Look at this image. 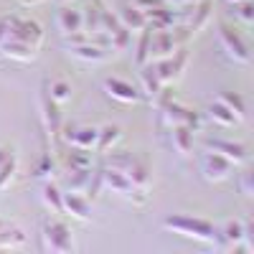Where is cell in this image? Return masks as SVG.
Segmentation results:
<instances>
[{"instance_id": "cell-1", "label": "cell", "mask_w": 254, "mask_h": 254, "mask_svg": "<svg viewBox=\"0 0 254 254\" xmlns=\"http://www.w3.org/2000/svg\"><path fill=\"white\" fill-rule=\"evenodd\" d=\"M163 229H165V231H173V234H178V237L201 242V244H214L219 226L211 221V219H203V216L173 214V216L163 219Z\"/></svg>"}, {"instance_id": "cell-2", "label": "cell", "mask_w": 254, "mask_h": 254, "mask_svg": "<svg viewBox=\"0 0 254 254\" xmlns=\"http://www.w3.org/2000/svg\"><path fill=\"white\" fill-rule=\"evenodd\" d=\"M41 249L49 254H74L76 242L71 226L56 216H46L41 221Z\"/></svg>"}, {"instance_id": "cell-3", "label": "cell", "mask_w": 254, "mask_h": 254, "mask_svg": "<svg viewBox=\"0 0 254 254\" xmlns=\"http://www.w3.org/2000/svg\"><path fill=\"white\" fill-rule=\"evenodd\" d=\"M104 165L115 168V171L125 173L140 190H150V181H153V171L147 165L145 158H137L135 153H107L104 155Z\"/></svg>"}, {"instance_id": "cell-4", "label": "cell", "mask_w": 254, "mask_h": 254, "mask_svg": "<svg viewBox=\"0 0 254 254\" xmlns=\"http://www.w3.org/2000/svg\"><path fill=\"white\" fill-rule=\"evenodd\" d=\"M99 178H102V190H110V193L130 201L132 206H145L147 203V190H140L125 173L115 171V168L102 165L99 168Z\"/></svg>"}, {"instance_id": "cell-5", "label": "cell", "mask_w": 254, "mask_h": 254, "mask_svg": "<svg viewBox=\"0 0 254 254\" xmlns=\"http://www.w3.org/2000/svg\"><path fill=\"white\" fill-rule=\"evenodd\" d=\"M190 36L183 26L168 28V31H150V44H147V61H160L176 54L181 46L190 44Z\"/></svg>"}, {"instance_id": "cell-6", "label": "cell", "mask_w": 254, "mask_h": 254, "mask_svg": "<svg viewBox=\"0 0 254 254\" xmlns=\"http://www.w3.org/2000/svg\"><path fill=\"white\" fill-rule=\"evenodd\" d=\"M219 46L229 61L239 64V66H249L252 64V44L237 26L226 23V20L219 23Z\"/></svg>"}, {"instance_id": "cell-7", "label": "cell", "mask_w": 254, "mask_h": 254, "mask_svg": "<svg viewBox=\"0 0 254 254\" xmlns=\"http://www.w3.org/2000/svg\"><path fill=\"white\" fill-rule=\"evenodd\" d=\"M38 117H41V125H44V135H46V142L49 145H56L59 137H61V127H64V115H61V104H56L49 92H46V81L41 84L38 89Z\"/></svg>"}, {"instance_id": "cell-8", "label": "cell", "mask_w": 254, "mask_h": 254, "mask_svg": "<svg viewBox=\"0 0 254 254\" xmlns=\"http://www.w3.org/2000/svg\"><path fill=\"white\" fill-rule=\"evenodd\" d=\"M158 115H160V125H163V127L186 125V127H190L193 132H198L201 125H203V115H201V112L186 107V104H181V102H176V99H168L163 107L158 110Z\"/></svg>"}, {"instance_id": "cell-9", "label": "cell", "mask_w": 254, "mask_h": 254, "mask_svg": "<svg viewBox=\"0 0 254 254\" xmlns=\"http://www.w3.org/2000/svg\"><path fill=\"white\" fill-rule=\"evenodd\" d=\"M64 46H66V54L71 59H76L81 64H104V61L112 56V51H107L104 46L89 41L84 33L71 36V38H64Z\"/></svg>"}, {"instance_id": "cell-10", "label": "cell", "mask_w": 254, "mask_h": 254, "mask_svg": "<svg viewBox=\"0 0 254 254\" xmlns=\"http://www.w3.org/2000/svg\"><path fill=\"white\" fill-rule=\"evenodd\" d=\"M188 61H190V49L188 46H181L176 54H171L168 59H160V61H153L155 66V74L158 79L165 84V87H173L178 84L188 69Z\"/></svg>"}, {"instance_id": "cell-11", "label": "cell", "mask_w": 254, "mask_h": 254, "mask_svg": "<svg viewBox=\"0 0 254 254\" xmlns=\"http://www.w3.org/2000/svg\"><path fill=\"white\" fill-rule=\"evenodd\" d=\"M211 15H214V0H201V3H193V5H183L181 8V26L190 36H198L208 26Z\"/></svg>"}, {"instance_id": "cell-12", "label": "cell", "mask_w": 254, "mask_h": 254, "mask_svg": "<svg viewBox=\"0 0 254 254\" xmlns=\"http://www.w3.org/2000/svg\"><path fill=\"white\" fill-rule=\"evenodd\" d=\"M234 171H237V165L231 163L229 158L214 153V150H206V153L201 155V173H203V178H206L208 183H221V181H226Z\"/></svg>"}, {"instance_id": "cell-13", "label": "cell", "mask_w": 254, "mask_h": 254, "mask_svg": "<svg viewBox=\"0 0 254 254\" xmlns=\"http://www.w3.org/2000/svg\"><path fill=\"white\" fill-rule=\"evenodd\" d=\"M97 130L99 127H92V125H64L59 140H64L69 147H79V150H92L94 153Z\"/></svg>"}, {"instance_id": "cell-14", "label": "cell", "mask_w": 254, "mask_h": 254, "mask_svg": "<svg viewBox=\"0 0 254 254\" xmlns=\"http://www.w3.org/2000/svg\"><path fill=\"white\" fill-rule=\"evenodd\" d=\"M104 94H107L110 99L120 102V104H137L142 102V92L135 87V84H130L127 79H120V76H107L102 84Z\"/></svg>"}, {"instance_id": "cell-15", "label": "cell", "mask_w": 254, "mask_h": 254, "mask_svg": "<svg viewBox=\"0 0 254 254\" xmlns=\"http://www.w3.org/2000/svg\"><path fill=\"white\" fill-rule=\"evenodd\" d=\"M203 145H206V150H214V153L229 158L237 168L244 165V163H249V145H244V142L224 140V137H208Z\"/></svg>"}, {"instance_id": "cell-16", "label": "cell", "mask_w": 254, "mask_h": 254, "mask_svg": "<svg viewBox=\"0 0 254 254\" xmlns=\"http://www.w3.org/2000/svg\"><path fill=\"white\" fill-rule=\"evenodd\" d=\"M147 18V28L150 31H168L181 26V8H171V5H155L150 10H145Z\"/></svg>"}, {"instance_id": "cell-17", "label": "cell", "mask_w": 254, "mask_h": 254, "mask_svg": "<svg viewBox=\"0 0 254 254\" xmlns=\"http://www.w3.org/2000/svg\"><path fill=\"white\" fill-rule=\"evenodd\" d=\"M64 216L87 224L92 219V201L79 190H64Z\"/></svg>"}, {"instance_id": "cell-18", "label": "cell", "mask_w": 254, "mask_h": 254, "mask_svg": "<svg viewBox=\"0 0 254 254\" xmlns=\"http://www.w3.org/2000/svg\"><path fill=\"white\" fill-rule=\"evenodd\" d=\"M168 130V142H171L173 153L178 158H190L193 155V130L186 125H173V127H165Z\"/></svg>"}, {"instance_id": "cell-19", "label": "cell", "mask_w": 254, "mask_h": 254, "mask_svg": "<svg viewBox=\"0 0 254 254\" xmlns=\"http://www.w3.org/2000/svg\"><path fill=\"white\" fill-rule=\"evenodd\" d=\"M137 71H140V92H142V99H147V102L153 104L155 97L163 92L165 84L158 79L153 61H147V64H142V66H137Z\"/></svg>"}, {"instance_id": "cell-20", "label": "cell", "mask_w": 254, "mask_h": 254, "mask_svg": "<svg viewBox=\"0 0 254 254\" xmlns=\"http://www.w3.org/2000/svg\"><path fill=\"white\" fill-rule=\"evenodd\" d=\"M102 0H87V5L81 8V33L87 38L102 33Z\"/></svg>"}, {"instance_id": "cell-21", "label": "cell", "mask_w": 254, "mask_h": 254, "mask_svg": "<svg viewBox=\"0 0 254 254\" xmlns=\"http://www.w3.org/2000/svg\"><path fill=\"white\" fill-rule=\"evenodd\" d=\"M56 28L64 38H71L81 33V10L71 8V5H64L56 13Z\"/></svg>"}, {"instance_id": "cell-22", "label": "cell", "mask_w": 254, "mask_h": 254, "mask_svg": "<svg viewBox=\"0 0 254 254\" xmlns=\"http://www.w3.org/2000/svg\"><path fill=\"white\" fill-rule=\"evenodd\" d=\"M216 247L219 249H237L242 252V221L229 219L221 229H216Z\"/></svg>"}, {"instance_id": "cell-23", "label": "cell", "mask_w": 254, "mask_h": 254, "mask_svg": "<svg viewBox=\"0 0 254 254\" xmlns=\"http://www.w3.org/2000/svg\"><path fill=\"white\" fill-rule=\"evenodd\" d=\"M115 15H117V20H120V23H122L127 31H130V33H140V31H145V28H147L145 10L135 8L132 3H125V5H120V10H117Z\"/></svg>"}, {"instance_id": "cell-24", "label": "cell", "mask_w": 254, "mask_h": 254, "mask_svg": "<svg viewBox=\"0 0 254 254\" xmlns=\"http://www.w3.org/2000/svg\"><path fill=\"white\" fill-rule=\"evenodd\" d=\"M92 168H94V155H92V150L69 147V153L61 155V171H92Z\"/></svg>"}, {"instance_id": "cell-25", "label": "cell", "mask_w": 254, "mask_h": 254, "mask_svg": "<svg viewBox=\"0 0 254 254\" xmlns=\"http://www.w3.org/2000/svg\"><path fill=\"white\" fill-rule=\"evenodd\" d=\"M41 203L54 216H64V190L56 181H46L41 186Z\"/></svg>"}, {"instance_id": "cell-26", "label": "cell", "mask_w": 254, "mask_h": 254, "mask_svg": "<svg viewBox=\"0 0 254 254\" xmlns=\"http://www.w3.org/2000/svg\"><path fill=\"white\" fill-rule=\"evenodd\" d=\"M203 117H206L208 122H214L216 127H226V130H229V127H237V125H242V122L237 120V115L231 112L229 107H224V104H221L219 99H214V102L208 104L206 112H203Z\"/></svg>"}, {"instance_id": "cell-27", "label": "cell", "mask_w": 254, "mask_h": 254, "mask_svg": "<svg viewBox=\"0 0 254 254\" xmlns=\"http://www.w3.org/2000/svg\"><path fill=\"white\" fill-rule=\"evenodd\" d=\"M122 140V130L117 125H104L97 130V147H94V153L99 155H107L110 150H115V145Z\"/></svg>"}, {"instance_id": "cell-28", "label": "cell", "mask_w": 254, "mask_h": 254, "mask_svg": "<svg viewBox=\"0 0 254 254\" xmlns=\"http://www.w3.org/2000/svg\"><path fill=\"white\" fill-rule=\"evenodd\" d=\"M56 173H59L56 160H54V155L49 153V147H46V150L41 153L38 163L33 165V178L41 181V183H46V181H56Z\"/></svg>"}, {"instance_id": "cell-29", "label": "cell", "mask_w": 254, "mask_h": 254, "mask_svg": "<svg viewBox=\"0 0 254 254\" xmlns=\"http://www.w3.org/2000/svg\"><path fill=\"white\" fill-rule=\"evenodd\" d=\"M26 242H28V234L23 229H18L13 224L0 229V249H20L26 247Z\"/></svg>"}, {"instance_id": "cell-30", "label": "cell", "mask_w": 254, "mask_h": 254, "mask_svg": "<svg viewBox=\"0 0 254 254\" xmlns=\"http://www.w3.org/2000/svg\"><path fill=\"white\" fill-rule=\"evenodd\" d=\"M46 92H49V97L56 102V104H66V102H71V84L66 81V79H54V81H46Z\"/></svg>"}, {"instance_id": "cell-31", "label": "cell", "mask_w": 254, "mask_h": 254, "mask_svg": "<svg viewBox=\"0 0 254 254\" xmlns=\"http://www.w3.org/2000/svg\"><path fill=\"white\" fill-rule=\"evenodd\" d=\"M216 99L224 104V107H229L231 112H234L239 122H244V120H247V102H244V97H242V94H237V92H221Z\"/></svg>"}, {"instance_id": "cell-32", "label": "cell", "mask_w": 254, "mask_h": 254, "mask_svg": "<svg viewBox=\"0 0 254 254\" xmlns=\"http://www.w3.org/2000/svg\"><path fill=\"white\" fill-rule=\"evenodd\" d=\"M15 176H18V155L13 153L3 165H0V193H3V190H8V188L13 186Z\"/></svg>"}, {"instance_id": "cell-33", "label": "cell", "mask_w": 254, "mask_h": 254, "mask_svg": "<svg viewBox=\"0 0 254 254\" xmlns=\"http://www.w3.org/2000/svg\"><path fill=\"white\" fill-rule=\"evenodd\" d=\"M137 36V44H135V66H142L147 64V44H150V28H145Z\"/></svg>"}, {"instance_id": "cell-34", "label": "cell", "mask_w": 254, "mask_h": 254, "mask_svg": "<svg viewBox=\"0 0 254 254\" xmlns=\"http://www.w3.org/2000/svg\"><path fill=\"white\" fill-rule=\"evenodd\" d=\"M234 8V18L239 20L242 26H252L254 23V5H252V0H242V3H237V5H231Z\"/></svg>"}, {"instance_id": "cell-35", "label": "cell", "mask_w": 254, "mask_h": 254, "mask_svg": "<svg viewBox=\"0 0 254 254\" xmlns=\"http://www.w3.org/2000/svg\"><path fill=\"white\" fill-rule=\"evenodd\" d=\"M242 252L254 254V219L252 216L242 221Z\"/></svg>"}, {"instance_id": "cell-36", "label": "cell", "mask_w": 254, "mask_h": 254, "mask_svg": "<svg viewBox=\"0 0 254 254\" xmlns=\"http://www.w3.org/2000/svg\"><path fill=\"white\" fill-rule=\"evenodd\" d=\"M239 190H242V196H247V198L254 196V171H252L249 163H244V171L239 173Z\"/></svg>"}, {"instance_id": "cell-37", "label": "cell", "mask_w": 254, "mask_h": 254, "mask_svg": "<svg viewBox=\"0 0 254 254\" xmlns=\"http://www.w3.org/2000/svg\"><path fill=\"white\" fill-rule=\"evenodd\" d=\"M130 3H132L135 8H140V10H150V8H155V5H163V0H130Z\"/></svg>"}, {"instance_id": "cell-38", "label": "cell", "mask_w": 254, "mask_h": 254, "mask_svg": "<svg viewBox=\"0 0 254 254\" xmlns=\"http://www.w3.org/2000/svg\"><path fill=\"white\" fill-rule=\"evenodd\" d=\"M13 155V150H10V147H5V145H0V165H3L8 158Z\"/></svg>"}, {"instance_id": "cell-39", "label": "cell", "mask_w": 254, "mask_h": 254, "mask_svg": "<svg viewBox=\"0 0 254 254\" xmlns=\"http://www.w3.org/2000/svg\"><path fill=\"white\" fill-rule=\"evenodd\" d=\"M193 3H201V0H183V5H193Z\"/></svg>"}, {"instance_id": "cell-40", "label": "cell", "mask_w": 254, "mask_h": 254, "mask_svg": "<svg viewBox=\"0 0 254 254\" xmlns=\"http://www.w3.org/2000/svg\"><path fill=\"white\" fill-rule=\"evenodd\" d=\"M23 5H33V3H38V0H20Z\"/></svg>"}, {"instance_id": "cell-41", "label": "cell", "mask_w": 254, "mask_h": 254, "mask_svg": "<svg viewBox=\"0 0 254 254\" xmlns=\"http://www.w3.org/2000/svg\"><path fill=\"white\" fill-rule=\"evenodd\" d=\"M10 221H5V219H0V229H3V226H8Z\"/></svg>"}, {"instance_id": "cell-42", "label": "cell", "mask_w": 254, "mask_h": 254, "mask_svg": "<svg viewBox=\"0 0 254 254\" xmlns=\"http://www.w3.org/2000/svg\"><path fill=\"white\" fill-rule=\"evenodd\" d=\"M226 3H229V5H237V3H242V0H226Z\"/></svg>"}, {"instance_id": "cell-43", "label": "cell", "mask_w": 254, "mask_h": 254, "mask_svg": "<svg viewBox=\"0 0 254 254\" xmlns=\"http://www.w3.org/2000/svg\"><path fill=\"white\" fill-rule=\"evenodd\" d=\"M66 3H74V0H66Z\"/></svg>"}]
</instances>
